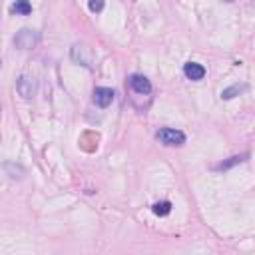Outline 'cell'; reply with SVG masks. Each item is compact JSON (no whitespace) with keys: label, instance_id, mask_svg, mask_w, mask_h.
<instances>
[{"label":"cell","instance_id":"obj_4","mask_svg":"<svg viewBox=\"0 0 255 255\" xmlns=\"http://www.w3.org/2000/svg\"><path fill=\"white\" fill-rule=\"evenodd\" d=\"M16 90H18V94H20L24 100H32V98L36 96V92H38V82H36L34 78H30V76L22 74V76L16 80Z\"/></svg>","mask_w":255,"mask_h":255},{"label":"cell","instance_id":"obj_8","mask_svg":"<svg viewBox=\"0 0 255 255\" xmlns=\"http://www.w3.org/2000/svg\"><path fill=\"white\" fill-rule=\"evenodd\" d=\"M247 90H249L247 84H233V86H229V88H225V90L221 92V98H223V100H233L235 96H241V94L247 92Z\"/></svg>","mask_w":255,"mask_h":255},{"label":"cell","instance_id":"obj_11","mask_svg":"<svg viewBox=\"0 0 255 255\" xmlns=\"http://www.w3.org/2000/svg\"><path fill=\"white\" fill-rule=\"evenodd\" d=\"M171 201L169 199H161V201H155L153 205H151V211L157 215V217H165V215H169L171 213Z\"/></svg>","mask_w":255,"mask_h":255},{"label":"cell","instance_id":"obj_6","mask_svg":"<svg viewBox=\"0 0 255 255\" xmlns=\"http://www.w3.org/2000/svg\"><path fill=\"white\" fill-rule=\"evenodd\" d=\"M70 58L78 64V66H84L88 70H92V58H90V52L84 44H74L72 50H70Z\"/></svg>","mask_w":255,"mask_h":255},{"label":"cell","instance_id":"obj_13","mask_svg":"<svg viewBox=\"0 0 255 255\" xmlns=\"http://www.w3.org/2000/svg\"><path fill=\"white\" fill-rule=\"evenodd\" d=\"M88 8H90V12L98 14L104 10V0H88Z\"/></svg>","mask_w":255,"mask_h":255},{"label":"cell","instance_id":"obj_1","mask_svg":"<svg viewBox=\"0 0 255 255\" xmlns=\"http://www.w3.org/2000/svg\"><path fill=\"white\" fill-rule=\"evenodd\" d=\"M40 32L38 30H32V28H20L14 36V46L18 50H32L40 44Z\"/></svg>","mask_w":255,"mask_h":255},{"label":"cell","instance_id":"obj_10","mask_svg":"<svg viewBox=\"0 0 255 255\" xmlns=\"http://www.w3.org/2000/svg\"><path fill=\"white\" fill-rule=\"evenodd\" d=\"M245 159H247V153H241V155H231V157H227L225 161L217 163V165H215V169L225 171V169H231V167H233V165H237V163H243Z\"/></svg>","mask_w":255,"mask_h":255},{"label":"cell","instance_id":"obj_3","mask_svg":"<svg viewBox=\"0 0 255 255\" xmlns=\"http://www.w3.org/2000/svg\"><path fill=\"white\" fill-rule=\"evenodd\" d=\"M128 86H129V90L133 92V94H137V96H149L151 94V82L143 76V74H129L128 76Z\"/></svg>","mask_w":255,"mask_h":255},{"label":"cell","instance_id":"obj_5","mask_svg":"<svg viewBox=\"0 0 255 255\" xmlns=\"http://www.w3.org/2000/svg\"><path fill=\"white\" fill-rule=\"evenodd\" d=\"M116 98V92L112 88H106V86H96L94 92H92V100L98 108H108Z\"/></svg>","mask_w":255,"mask_h":255},{"label":"cell","instance_id":"obj_9","mask_svg":"<svg viewBox=\"0 0 255 255\" xmlns=\"http://www.w3.org/2000/svg\"><path fill=\"white\" fill-rule=\"evenodd\" d=\"M10 12L18 14V16H28V14H32V2L30 0H16L10 6Z\"/></svg>","mask_w":255,"mask_h":255},{"label":"cell","instance_id":"obj_7","mask_svg":"<svg viewBox=\"0 0 255 255\" xmlns=\"http://www.w3.org/2000/svg\"><path fill=\"white\" fill-rule=\"evenodd\" d=\"M183 74H185L187 80H191V82H199V80L205 78L207 70H205L203 64H199V62H191V60H189V62L183 64Z\"/></svg>","mask_w":255,"mask_h":255},{"label":"cell","instance_id":"obj_2","mask_svg":"<svg viewBox=\"0 0 255 255\" xmlns=\"http://www.w3.org/2000/svg\"><path fill=\"white\" fill-rule=\"evenodd\" d=\"M155 137L167 147H179L185 143V133L175 128H159L155 131Z\"/></svg>","mask_w":255,"mask_h":255},{"label":"cell","instance_id":"obj_12","mask_svg":"<svg viewBox=\"0 0 255 255\" xmlns=\"http://www.w3.org/2000/svg\"><path fill=\"white\" fill-rule=\"evenodd\" d=\"M4 169H6V173H8L12 179L22 177V167H18V165H16V163H12V161H6V163H4Z\"/></svg>","mask_w":255,"mask_h":255},{"label":"cell","instance_id":"obj_14","mask_svg":"<svg viewBox=\"0 0 255 255\" xmlns=\"http://www.w3.org/2000/svg\"><path fill=\"white\" fill-rule=\"evenodd\" d=\"M223 2H233V0H223Z\"/></svg>","mask_w":255,"mask_h":255}]
</instances>
